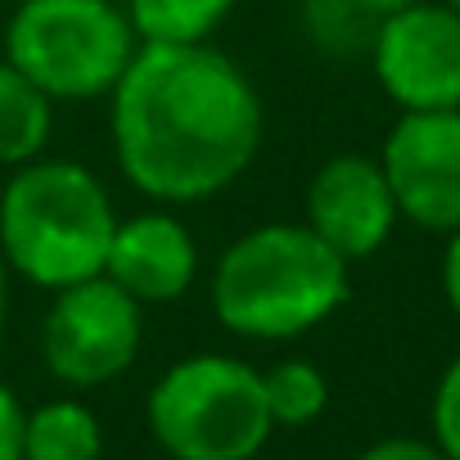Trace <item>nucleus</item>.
Returning <instances> with one entry per match:
<instances>
[{
	"label": "nucleus",
	"mask_w": 460,
	"mask_h": 460,
	"mask_svg": "<svg viewBox=\"0 0 460 460\" xmlns=\"http://www.w3.org/2000/svg\"><path fill=\"white\" fill-rule=\"evenodd\" d=\"M113 158L154 203H203L235 185L262 149V100L249 73L199 46H140L109 95Z\"/></svg>",
	"instance_id": "nucleus-1"
},
{
	"label": "nucleus",
	"mask_w": 460,
	"mask_h": 460,
	"mask_svg": "<svg viewBox=\"0 0 460 460\" xmlns=\"http://www.w3.org/2000/svg\"><path fill=\"white\" fill-rule=\"evenodd\" d=\"M348 267L312 226L267 221L217 258L212 312L240 339L285 343L348 303Z\"/></svg>",
	"instance_id": "nucleus-2"
},
{
	"label": "nucleus",
	"mask_w": 460,
	"mask_h": 460,
	"mask_svg": "<svg viewBox=\"0 0 460 460\" xmlns=\"http://www.w3.org/2000/svg\"><path fill=\"white\" fill-rule=\"evenodd\" d=\"M113 226V199L86 163L32 158L0 190V262L55 294L104 276Z\"/></svg>",
	"instance_id": "nucleus-3"
},
{
	"label": "nucleus",
	"mask_w": 460,
	"mask_h": 460,
	"mask_svg": "<svg viewBox=\"0 0 460 460\" xmlns=\"http://www.w3.org/2000/svg\"><path fill=\"white\" fill-rule=\"evenodd\" d=\"M149 433L172 460H253L271 438L262 370L240 357L194 352L149 388Z\"/></svg>",
	"instance_id": "nucleus-4"
},
{
	"label": "nucleus",
	"mask_w": 460,
	"mask_h": 460,
	"mask_svg": "<svg viewBox=\"0 0 460 460\" xmlns=\"http://www.w3.org/2000/svg\"><path fill=\"white\" fill-rule=\"evenodd\" d=\"M140 37L113 0H19L5 59L50 100H104L122 82Z\"/></svg>",
	"instance_id": "nucleus-5"
},
{
	"label": "nucleus",
	"mask_w": 460,
	"mask_h": 460,
	"mask_svg": "<svg viewBox=\"0 0 460 460\" xmlns=\"http://www.w3.org/2000/svg\"><path fill=\"white\" fill-rule=\"evenodd\" d=\"M140 339V303L122 294L109 276H91L68 289H55V303L41 325V357L59 384L100 388L131 370Z\"/></svg>",
	"instance_id": "nucleus-6"
},
{
	"label": "nucleus",
	"mask_w": 460,
	"mask_h": 460,
	"mask_svg": "<svg viewBox=\"0 0 460 460\" xmlns=\"http://www.w3.org/2000/svg\"><path fill=\"white\" fill-rule=\"evenodd\" d=\"M370 59L384 95L402 113L460 109V14L433 0L384 14L370 37Z\"/></svg>",
	"instance_id": "nucleus-7"
},
{
	"label": "nucleus",
	"mask_w": 460,
	"mask_h": 460,
	"mask_svg": "<svg viewBox=\"0 0 460 460\" xmlns=\"http://www.w3.org/2000/svg\"><path fill=\"white\" fill-rule=\"evenodd\" d=\"M379 167L397 217L438 235L460 230V109L402 113L384 140Z\"/></svg>",
	"instance_id": "nucleus-8"
},
{
	"label": "nucleus",
	"mask_w": 460,
	"mask_h": 460,
	"mask_svg": "<svg viewBox=\"0 0 460 460\" xmlns=\"http://www.w3.org/2000/svg\"><path fill=\"white\" fill-rule=\"evenodd\" d=\"M303 208H307L303 226H312L343 262H361L379 253L397 226V199L388 190V176L379 158L366 154L330 158L312 176Z\"/></svg>",
	"instance_id": "nucleus-9"
},
{
	"label": "nucleus",
	"mask_w": 460,
	"mask_h": 460,
	"mask_svg": "<svg viewBox=\"0 0 460 460\" xmlns=\"http://www.w3.org/2000/svg\"><path fill=\"white\" fill-rule=\"evenodd\" d=\"M104 276L140 307L176 303L199 276V244L176 212H136L113 226Z\"/></svg>",
	"instance_id": "nucleus-10"
},
{
	"label": "nucleus",
	"mask_w": 460,
	"mask_h": 460,
	"mask_svg": "<svg viewBox=\"0 0 460 460\" xmlns=\"http://www.w3.org/2000/svg\"><path fill=\"white\" fill-rule=\"evenodd\" d=\"M55 127V100L37 91L10 59H0V167L41 158Z\"/></svg>",
	"instance_id": "nucleus-11"
},
{
	"label": "nucleus",
	"mask_w": 460,
	"mask_h": 460,
	"mask_svg": "<svg viewBox=\"0 0 460 460\" xmlns=\"http://www.w3.org/2000/svg\"><path fill=\"white\" fill-rule=\"evenodd\" d=\"M104 429L91 406L59 397L28 411L23 424V460H100Z\"/></svg>",
	"instance_id": "nucleus-12"
},
{
	"label": "nucleus",
	"mask_w": 460,
	"mask_h": 460,
	"mask_svg": "<svg viewBox=\"0 0 460 460\" xmlns=\"http://www.w3.org/2000/svg\"><path fill=\"white\" fill-rule=\"evenodd\" d=\"M240 0H127L140 46H199L230 19Z\"/></svg>",
	"instance_id": "nucleus-13"
},
{
	"label": "nucleus",
	"mask_w": 460,
	"mask_h": 460,
	"mask_svg": "<svg viewBox=\"0 0 460 460\" xmlns=\"http://www.w3.org/2000/svg\"><path fill=\"white\" fill-rule=\"evenodd\" d=\"M262 393L276 429H303L330 406V384L312 361H276L271 370H262Z\"/></svg>",
	"instance_id": "nucleus-14"
},
{
	"label": "nucleus",
	"mask_w": 460,
	"mask_h": 460,
	"mask_svg": "<svg viewBox=\"0 0 460 460\" xmlns=\"http://www.w3.org/2000/svg\"><path fill=\"white\" fill-rule=\"evenodd\" d=\"M433 447L447 460H460V357L442 370L433 393Z\"/></svg>",
	"instance_id": "nucleus-15"
},
{
	"label": "nucleus",
	"mask_w": 460,
	"mask_h": 460,
	"mask_svg": "<svg viewBox=\"0 0 460 460\" xmlns=\"http://www.w3.org/2000/svg\"><path fill=\"white\" fill-rule=\"evenodd\" d=\"M23 424L28 411L10 384H0V460H23Z\"/></svg>",
	"instance_id": "nucleus-16"
},
{
	"label": "nucleus",
	"mask_w": 460,
	"mask_h": 460,
	"mask_svg": "<svg viewBox=\"0 0 460 460\" xmlns=\"http://www.w3.org/2000/svg\"><path fill=\"white\" fill-rule=\"evenodd\" d=\"M357 460H447V456L433 442H420V438H384L370 451H361Z\"/></svg>",
	"instance_id": "nucleus-17"
},
{
	"label": "nucleus",
	"mask_w": 460,
	"mask_h": 460,
	"mask_svg": "<svg viewBox=\"0 0 460 460\" xmlns=\"http://www.w3.org/2000/svg\"><path fill=\"white\" fill-rule=\"evenodd\" d=\"M442 294H447V307L460 316V230H451V244L442 253Z\"/></svg>",
	"instance_id": "nucleus-18"
},
{
	"label": "nucleus",
	"mask_w": 460,
	"mask_h": 460,
	"mask_svg": "<svg viewBox=\"0 0 460 460\" xmlns=\"http://www.w3.org/2000/svg\"><path fill=\"white\" fill-rule=\"evenodd\" d=\"M357 5H361L370 19H384V14H397V10L415 5V0H357Z\"/></svg>",
	"instance_id": "nucleus-19"
},
{
	"label": "nucleus",
	"mask_w": 460,
	"mask_h": 460,
	"mask_svg": "<svg viewBox=\"0 0 460 460\" xmlns=\"http://www.w3.org/2000/svg\"><path fill=\"white\" fill-rule=\"evenodd\" d=\"M5 316H10V267L0 262V339H5Z\"/></svg>",
	"instance_id": "nucleus-20"
},
{
	"label": "nucleus",
	"mask_w": 460,
	"mask_h": 460,
	"mask_svg": "<svg viewBox=\"0 0 460 460\" xmlns=\"http://www.w3.org/2000/svg\"><path fill=\"white\" fill-rule=\"evenodd\" d=\"M442 5H447L451 14H460V0H442Z\"/></svg>",
	"instance_id": "nucleus-21"
},
{
	"label": "nucleus",
	"mask_w": 460,
	"mask_h": 460,
	"mask_svg": "<svg viewBox=\"0 0 460 460\" xmlns=\"http://www.w3.org/2000/svg\"><path fill=\"white\" fill-rule=\"evenodd\" d=\"M14 5H19V0H14Z\"/></svg>",
	"instance_id": "nucleus-22"
}]
</instances>
